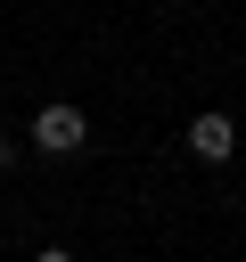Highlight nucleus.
Instances as JSON below:
<instances>
[{
    "label": "nucleus",
    "instance_id": "nucleus-1",
    "mask_svg": "<svg viewBox=\"0 0 246 262\" xmlns=\"http://www.w3.org/2000/svg\"><path fill=\"white\" fill-rule=\"evenodd\" d=\"M82 139H90L82 106H66V98H57V106H41V115H33V147H41V156H74Z\"/></svg>",
    "mask_w": 246,
    "mask_h": 262
},
{
    "label": "nucleus",
    "instance_id": "nucleus-2",
    "mask_svg": "<svg viewBox=\"0 0 246 262\" xmlns=\"http://www.w3.org/2000/svg\"><path fill=\"white\" fill-rule=\"evenodd\" d=\"M189 156H197V164H230V156H238V123H230V115H197V123H189Z\"/></svg>",
    "mask_w": 246,
    "mask_h": 262
},
{
    "label": "nucleus",
    "instance_id": "nucleus-3",
    "mask_svg": "<svg viewBox=\"0 0 246 262\" xmlns=\"http://www.w3.org/2000/svg\"><path fill=\"white\" fill-rule=\"evenodd\" d=\"M33 262H74V254H66V246H41V254H33Z\"/></svg>",
    "mask_w": 246,
    "mask_h": 262
},
{
    "label": "nucleus",
    "instance_id": "nucleus-4",
    "mask_svg": "<svg viewBox=\"0 0 246 262\" xmlns=\"http://www.w3.org/2000/svg\"><path fill=\"white\" fill-rule=\"evenodd\" d=\"M8 164H16V147H8V139H0V172H8Z\"/></svg>",
    "mask_w": 246,
    "mask_h": 262
}]
</instances>
